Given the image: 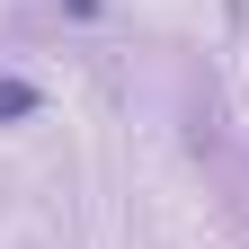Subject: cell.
<instances>
[{"instance_id":"1","label":"cell","mask_w":249,"mask_h":249,"mask_svg":"<svg viewBox=\"0 0 249 249\" xmlns=\"http://www.w3.org/2000/svg\"><path fill=\"white\" fill-rule=\"evenodd\" d=\"M36 116H45V89L18 80V71H0V124H36Z\"/></svg>"}]
</instances>
